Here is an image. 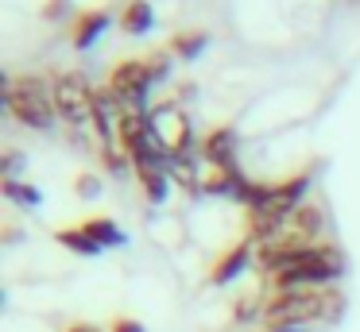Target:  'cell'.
I'll use <instances>...</instances> for the list:
<instances>
[{
	"label": "cell",
	"mask_w": 360,
	"mask_h": 332,
	"mask_svg": "<svg viewBox=\"0 0 360 332\" xmlns=\"http://www.w3.org/2000/svg\"><path fill=\"white\" fill-rule=\"evenodd\" d=\"M345 298L337 286H290V290H267L264 298V328H302L310 321H333L341 317Z\"/></svg>",
	"instance_id": "6da1fadb"
},
{
	"label": "cell",
	"mask_w": 360,
	"mask_h": 332,
	"mask_svg": "<svg viewBox=\"0 0 360 332\" xmlns=\"http://www.w3.org/2000/svg\"><path fill=\"white\" fill-rule=\"evenodd\" d=\"M4 105H8L12 120L32 131H51L58 124L55 89H51V77H43V74L4 77Z\"/></svg>",
	"instance_id": "7a4b0ae2"
},
{
	"label": "cell",
	"mask_w": 360,
	"mask_h": 332,
	"mask_svg": "<svg viewBox=\"0 0 360 332\" xmlns=\"http://www.w3.org/2000/svg\"><path fill=\"white\" fill-rule=\"evenodd\" d=\"M105 89L120 100V108H151V89H155V77H151L148 58H120L109 66L105 74Z\"/></svg>",
	"instance_id": "3957f363"
},
{
	"label": "cell",
	"mask_w": 360,
	"mask_h": 332,
	"mask_svg": "<svg viewBox=\"0 0 360 332\" xmlns=\"http://www.w3.org/2000/svg\"><path fill=\"white\" fill-rule=\"evenodd\" d=\"M51 89H55V108H58V120L66 128H82V124L94 120V89L97 85L89 81L86 74H51Z\"/></svg>",
	"instance_id": "277c9868"
},
{
	"label": "cell",
	"mask_w": 360,
	"mask_h": 332,
	"mask_svg": "<svg viewBox=\"0 0 360 332\" xmlns=\"http://www.w3.org/2000/svg\"><path fill=\"white\" fill-rule=\"evenodd\" d=\"M248 267H256V247H252L248 239H236L233 247H225V251L205 267V282L225 286V282H233L236 274H244Z\"/></svg>",
	"instance_id": "5b68a950"
},
{
	"label": "cell",
	"mask_w": 360,
	"mask_h": 332,
	"mask_svg": "<svg viewBox=\"0 0 360 332\" xmlns=\"http://www.w3.org/2000/svg\"><path fill=\"white\" fill-rule=\"evenodd\" d=\"M236 151H240V139L229 124H213L210 131H202V143H198V159L213 162V166H240L236 162Z\"/></svg>",
	"instance_id": "8992f818"
},
{
	"label": "cell",
	"mask_w": 360,
	"mask_h": 332,
	"mask_svg": "<svg viewBox=\"0 0 360 332\" xmlns=\"http://www.w3.org/2000/svg\"><path fill=\"white\" fill-rule=\"evenodd\" d=\"M112 23V12L109 8H82V12L70 15V27H66V35H70V43L78 46V51H86V46H94L97 39H101V31Z\"/></svg>",
	"instance_id": "52a82bcc"
},
{
	"label": "cell",
	"mask_w": 360,
	"mask_h": 332,
	"mask_svg": "<svg viewBox=\"0 0 360 332\" xmlns=\"http://www.w3.org/2000/svg\"><path fill=\"white\" fill-rule=\"evenodd\" d=\"M244 182L240 166H213V162H202V178H198V197H236Z\"/></svg>",
	"instance_id": "ba28073f"
},
{
	"label": "cell",
	"mask_w": 360,
	"mask_h": 332,
	"mask_svg": "<svg viewBox=\"0 0 360 332\" xmlns=\"http://www.w3.org/2000/svg\"><path fill=\"white\" fill-rule=\"evenodd\" d=\"M287 232L298 239H306V244H321V236H326V208H321L318 201H302V205L287 216Z\"/></svg>",
	"instance_id": "9c48e42d"
},
{
	"label": "cell",
	"mask_w": 360,
	"mask_h": 332,
	"mask_svg": "<svg viewBox=\"0 0 360 332\" xmlns=\"http://www.w3.org/2000/svg\"><path fill=\"white\" fill-rule=\"evenodd\" d=\"M136 182H140L143 197L151 201V205H163L167 201V190H171V174H167V162H140V166H132Z\"/></svg>",
	"instance_id": "30bf717a"
},
{
	"label": "cell",
	"mask_w": 360,
	"mask_h": 332,
	"mask_svg": "<svg viewBox=\"0 0 360 332\" xmlns=\"http://www.w3.org/2000/svg\"><path fill=\"white\" fill-rule=\"evenodd\" d=\"M117 23H120L124 35L140 39V35H148V31L155 27V8H151L148 0H124L120 12H117Z\"/></svg>",
	"instance_id": "8fae6325"
},
{
	"label": "cell",
	"mask_w": 360,
	"mask_h": 332,
	"mask_svg": "<svg viewBox=\"0 0 360 332\" xmlns=\"http://www.w3.org/2000/svg\"><path fill=\"white\" fill-rule=\"evenodd\" d=\"M55 244H63L66 251H74V255H82V259H94V255H101L105 247L97 244L94 236H89L82 224H66V228H58L55 232Z\"/></svg>",
	"instance_id": "7c38bea8"
},
{
	"label": "cell",
	"mask_w": 360,
	"mask_h": 332,
	"mask_svg": "<svg viewBox=\"0 0 360 332\" xmlns=\"http://www.w3.org/2000/svg\"><path fill=\"white\" fill-rule=\"evenodd\" d=\"M82 228H86L101 247H120V244L128 239L124 232H120V224L112 220V216H105V213H89L86 220H82Z\"/></svg>",
	"instance_id": "4fadbf2b"
},
{
	"label": "cell",
	"mask_w": 360,
	"mask_h": 332,
	"mask_svg": "<svg viewBox=\"0 0 360 332\" xmlns=\"http://www.w3.org/2000/svg\"><path fill=\"white\" fill-rule=\"evenodd\" d=\"M205 43H210V35H205V31H198V27H190V31H179V35H171L163 46L171 51V58H198Z\"/></svg>",
	"instance_id": "5bb4252c"
},
{
	"label": "cell",
	"mask_w": 360,
	"mask_h": 332,
	"mask_svg": "<svg viewBox=\"0 0 360 332\" xmlns=\"http://www.w3.org/2000/svg\"><path fill=\"white\" fill-rule=\"evenodd\" d=\"M0 193L20 208H35L43 201V193L35 190V185H24V182H16V178H4V182H0Z\"/></svg>",
	"instance_id": "9a60e30c"
},
{
	"label": "cell",
	"mask_w": 360,
	"mask_h": 332,
	"mask_svg": "<svg viewBox=\"0 0 360 332\" xmlns=\"http://www.w3.org/2000/svg\"><path fill=\"white\" fill-rule=\"evenodd\" d=\"M74 190H78V193H82V197H94V193H97V190H101V182H97V178H94V174H89V170H82V174H78V178H74Z\"/></svg>",
	"instance_id": "2e32d148"
},
{
	"label": "cell",
	"mask_w": 360,
	"mask_h": 332,
	"mask_svg": "<svg viewBox=\"0 0 360 332\" xmlns=\"http://www.w3.org/2000/svg\"><path fill=\"white\" fill-rule=\"evenodd\" d=\"M109 332H148V328H143L136 317H112V321H109Z\"/></svg>",
	"instance_id": "e0dca14e"
},
{
	"label": "cell",
	"mask_w": 360,
	"mask_h": 332,
	"mask_svg": "<svg viewBox=\"0 0 360 332\" xmlns=\"http://www.w3.org/2000/svg\"><path fill=\"white\" fill-rule=\"evenodd\" d=\"M20 166H24V154H20V151H4V159H0V170H4V178H16Z\"/></svg>",
	"instance_id": "ac0fdd59"
},
{
	"label": "cell",
	"mask_w": 360,
	"mask_h": 332,
	"mask_svg": "<svg viewBox=\"0 0 360 332\" xmlns=\"http://www.w3.org/2000/svg\"><path fill=\"white\" fill-rule=\"evenodd\" d=\"M63 332H109V328H101V324H89V321H70Z\"/></svg>",
	"instance_id": "d6986e66"
},
{
	"label": "cell",
	"mask_w": 360,
	"mask_h": 332,
	"mask_svg": "<svg viewBox=\"0 0 360 332\" xmlns=\"http://www.w3.org/2000/svg\"><path fill=\"white\" fill-rule=\"evenodd\" d=\"M259 332H275V328H259ZM279 332H295V328H279Z\"/></svg>",
	"instance_id": "ffe728a7"
}]
</instances>
